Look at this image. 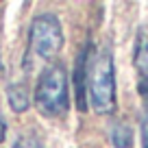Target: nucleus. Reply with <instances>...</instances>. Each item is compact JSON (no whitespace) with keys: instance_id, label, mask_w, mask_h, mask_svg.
Wrapping results in <instances>:
<instances>
[{"instance_id":"5","label":"nucleus","mask_w":148,"mask_h":148,"mask_svg":"<svg viewBox=\"0 0 148 148\" xmlns=\"http://www.w3.org/2000/svg\"><path fill=\"white\" fill-rule=\"evenodd\" d=\"M133 61H135V68H137L139 76H148V28H142L137 33Z\"/></svg>"},{"instance_id":"3","label":"nucleus","mask_w":148,"mask_h":148,"mask_svg":"<svg viewBox=\"0 0 148 148\" xmlns=\"http://www.w3.org/2000/svg\"><path fill=\"white\" fill-rule=\"evenodd\" d=\"M63 48V31L61 22L52 13L37 15L28 31V48H26V65L37 61H50Z\"/></svg>"},{"instance_id":"9","label":"nucleus","mask_w":148,"mask_h":148,"mask_svg":"<svg viewBox=\"0 0 148 148\" xmlns=\"http://www.w3.org/2000/svg\"><path fill=\"white\" fill-rule=\"evenodd\" d=\"M137 92H139L142 100L146 102V107H148V76H139V83H137Z\"/></svg>"},{"instance_id":"8","label":"nucleus","mask_w":148,"mask_h":148,"mask_svg":"<svg viewBox=\"0 0 148 148\" xmlns=\"http://www.w3.org/2000/svg\"><path fill=\"white\" fill-rule=\"evenodd\" d=\"M13 148H44L42 144H39V139L31 137V135H26V137H20L18 142L13 144Z\"/></svg>"},{"instance_id":"6","label":"nucleus","mask_w":148,"mask_h":148,"mask_svg":"<svg viewBox=\"0 0 148 148\" xmlns=\"http://www.w3.org/2000/svg\"><path fill=\"white\" fill-rule=\"evenodd\" d=\"M7 100H9V107L13 111H18V113H22V111L28 109V105H31V98H28V89L24 83H13L7 87Z\"/></svg>"},{"instance_id":"7","label":"nucleus","mask_w":148,"mask_h":148,"mask_svg":"<svg viewBox=\"0 0 148 148\" xmlns=\"http://www.w3.org/2000/svg\"><path fill=\"white\" fill-rule=\"evenodd\" d=\"M111 142L116 148H131L133 144V133L126 124H116L111 129Z\"/></svg>"},{"instance_id":"12","label":"nucleus","mask_w":148,"mask_h":148,"mask_svg":"<svg viewBox=\"0 0 148 148\" xmlns=\"http://www.w3.org/2000/svg\"><path fill=\"white\" fill-rule=\"evenodd\" d=\"M0 74H2V61H0Z\"/></svg>"},{"instance_id":"2","label":"nucleus","mask_w":148,"mask_h":148,"mask_svg":"<svg viewBox=\"0 0 148 148\" xmlns=\"http://www.w3.org/2000/svg\"><path fill=\"white\" fill-rule=\"evenodd\" d=\"M35 105L39 113L46 118H59L68 113L70 92H68V74L61 63H50L42 70L35 87Z\"/></svg>"},{"instance_id":"11","label":"nucleus","mask_w":148,"mask_h":148,"mask_svg":"<svg viewBox=\"0 0 148 148\" xmlns=\"http://www.w3.org/2000/svg\"><path fill=\"white\" fill-rule=\"evenodd\" d=\"M5 135H7V126H5V120H2V116H0V142L5 139Z\"/></svg>"},{"instance_id":"10","label":"nucleus","mask_w":148,"mask_h":148,"mask_svg":"<svg viewBox=\"0 0 148 148\" xmlns=\"http://www.w3.org/2000/svg\"><path fill=\"white\" fill-rule=\"evenodd\" d=\"M142 142H144V148H148V116L142 120Z\"/></svg>"},{"instance_id":"4","label":"nucleus","mask_w":148,"mask_h":148,"mask_svg":"<svg viewBox=\"0 0 148 148\" xmlns=\"http://www.w3.org/2000/svg\"><path fill=\"white\" fill-rule=\"evenodd\" d=\"M89 50L92 48L85 46L81 50L76 65H74V98H76V107L79 111H87V74H89Z\"/></svg>"},{"instance_id":"1","label":"nucleus","mask_w":148,"mask_h":148,"mask_svg":"<svg viewBox=\"0 0 148 148\" xmlns=\"http://www.w3.org/2000/svg\"><path fill=\"white\" fill-rule=\"evenodd\" d=\"M87 92L96 113L111 116L116 111V70L109 48L100 50L98 57H94V61H89Z\"/></svg>"}]
</instances>
